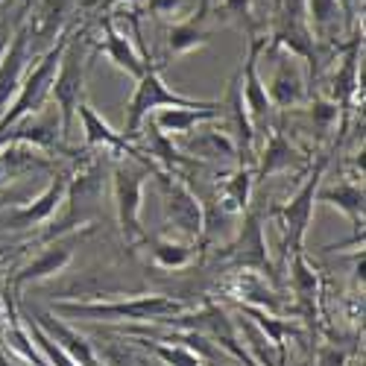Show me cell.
Here are the masks:
<instances>
[{
  "mask_svg": "<svg viewBox=\"0 0 366 366\" xmlns=\"http://www.w3.org/2000/svg\"><path fill=\"white\" fill-rule=\"evenodd\" d=\"M56 317L68 320H88V322H109V320H127V322H162L164 317H176L188 311V305L179 296L167 293H141L132 299H117V302H71L59 299L50 305Z\"/></svg>",
  "mask_w": 366,
  "mask_h": 366,
  "instance_id": "obj_1",
  "label": "cell"
},
{
  "mask_svg": "<svg viewBox=\"0 0 366 366\" xmlns=\"http://www.w3.org/2000/svg\"><path fill=\"white\" fill-rule=\"evenodd\" d=\"M88 44H91V39H88L85 26L71 29L68 41H65V50H62V56H59V68H56L53 85H50V100H53V106L59 112L62 138L71 135L76 109L85 100V68H88V56H91Z\"/></svg>",
  "mask_w": 366,
  "mask_h": 366,
  "instance_id": "obj_2",
  "label": "cell"
},
{
  "mask_svg": "<svg viewBox=\"0 0 366 366\" xmlns=\"http://www.w3.org/2000/svg\"><path fill=\"white\" fill-rule=\"evenodd\" d=\"M156 170L147 159H120L112 170V191H114V211H117V226L124 234L127 247L147 243V232L141 226V202H144V185L147 176Z\"/></svg>",
  "mask_w": 366,
  "mask_h": 366,
  "instance_id": "obj_3",
  "label": "cell"
},
{
  "mask_svg": "<svg viewBox=\"0 0 366 366\" xmlns=\"http://www.w3.org/2000/svg\"><path fill=\"white\" fill-rule=\"evenodd\" d=\"M68 33H71V29H65V36L59 39L47 53L39 56V62L33 65V71L24 74V82L18 88L15 100L9 103L4 117H0V135L9 132L15 124H21V120H26V117H33V114L47 109L50 85H53V76H56V68H59V56H62V50H65Z\"/></svg>",
  "mask_w": 366,
  "mask_h": 366,
  "instance_id": "obj_4",
  "label": "cell"
},
{
  "mask_svg": "<svg viewBox=\"0 0 366 366\" xmlns=\"http://www.w3.org/2000/svg\"><path fill=\"white\" fill-rule=\"evenodd\" d=\"M331 164V152H320V159L314 164V170L305 179V185L276 211V220L282 226L285 234V258L290 261V255L305 252V234H308L311 217H314V205H317V191L325 179V170Z\"/></svg>",
  "mask_w": 366,
  "mask_h": 366,
  "instance_id": "obj_5",
  "label": "cell"
},
{
  "mask_svg": "<svg viewBox=\"0 0 366 366\" xmlns=\"http://www.w3.org/2000/svg\"><path fill=\"white\" fill-rule=\"evenodd\" d=\"M162 68L164 65H156V68H149L138 85H135V94L127 106V120H124V135L127 141H138L141 138V127L147 124V117H152L159 109H179V106H185V109H197V106H205L208 100H194V97H182L176 94V91H170L162 79Z\"/></svg>",
  "mask_w": 366,
  "mask_h": 366,
  "instance_id": "obj_6",
  "label": "cell"
},
{
  "mask_svg": "<svg viewBox=\"0 0 366 366\" xmlns=\"http://www.w3.org/2000/svg\"><path fill=\"white\" fill-rule=\"evenodd\" d=\"M159 188H162V208L167 223L179 232L182 240L199 243L202 229H205V208L194 188L188 185V179L182 173H164V170H152Z\"/></svg>",
  "mask_w": 366,
  "mask_h": 366,
  "instance_id": "obj_7",
  "label": "cell"
},
{
  "mask_svg": "<svg viewBox=\"0 0 366 366\" xmlns=\"http://www.w3.org/2000/svg\"><path fill=\"white\" fill-rule=\"evenodd\" d=\"M264 47H267V36L258 33L249 39V47H247V59L237 71V79H240V100H243V109H247L249 120H252V129L255 135H267L272 127L279 124V112L269 106V97H267V88H264V79L258 74V62L264 56Z\"/></svg>",
  "mask_w": 366,
  "mask_h": 366,
  "instance_id": "obj_8",
  "label": "cell"
},
{
  "mask_svg": "<svg viewBox=\"0 0 366 366\" xmlns=\"http://www.w3.org/2000/svg\"><path fill=\"white\" fill-rule=\"evenodd\" d=\"M264 53L276 62L272 68V76L269 82L264 85L267 88V97H269V106L276 112H293L299 106H305L311 100V91H308V68L299 56L287 53V50H269L264 47Z\"/></svg>",
  "mask_w": 366,
  "mask_h": 366,
  "instance_id": "obj_9",
  "label": "cell"
},
{
  "mask_svg": "<svg viewBox=\"0 0 366 366\" xmlns=\"http://www.w3.org/2000/svg\"><path fill=\"white\" fill-rule=\"evenodd\" d=\"M223 258L237 267V269H252L261 272V276L272 279V264L267 255V234H264V220H261V211L249 208L243 214V226L237 229L234 240L223 249Z\"/></svg>",
  "mask_w": 366,
  "mask_h": 366,
  "instance_id": "obj_10",
  "label": "cell"
},
{
  "mask_svg": "<svg viewBox=\"0 0 366 366\" xmlns=\"http://www.w3.org/2000/svg\"><path fill=\"white\" fill-rule=\"evenodd\" d=\"M71 179H74V170H59L50 179V185L29 205H15V208L4 211V214H0V226L4 229H36V226L53 220L59 214V208L65 205Z\"/></svg>",
  "mask_w": 366,
  "mask_h": 366,
  "instance_id": "obj_11",
  "label": "cell"
},
{
  "mask_svg": "<svg viewBox=\"0 0 366 366\" xmlns=\"http://www.w3.org/2000/svg\"><path fill=\"white\" fill-rule=\"evenodd\" d=\"M352 41L349 44H340L337 53H340V65L334 68L331 74V88H328V97L334 106L340 109V129L349 127V112L360 94V47H363V36H360V29L357 33L349 36Z\"/></svg>",
  "mask_w": 366,
  "mask_h": 366,
  "instance_id": "obj_12",
  "label": "cell"
},
{
  "mask_svg": "<svg viewBox=\"0 0 366 366\" xmlns=\"http://www.w3.org/2000/svg\"><path fill=\"white\" fill-rule=\"evenodd\" d=\"M76 6V0H39L26 12V33H29V53H47L59 39L65 36V24Z\"/></svg>",
  "mask_w": 366,
  "mask_h": 366,
  "instance_id": "obj_13",
  "label": "cell"
},
{
  "mask_svg": "<svg viewBox=\"0 0 366 366\" xmlns=\"http://www.w3.org/2000/svg\"><path fill=\"white\" fill-rule=\"evenodd\" d=\"M21 311H24L29 320H33L76 366H106V363L97 357L94 343H88V337H82V334H79L74 325H68L62 317H56L53 311H39V308H21Z\"/></svg>",
  "mask_w": 366,
  "mask_h": 366,
  "instance_id": "obj_14",
  "label": "cell"
},
{
  "mask_svg": "<svg viewBox=\"0 0 366 366\" xmlns=\"http://www.w3.org/2000/svg\"><path fill=\"white\" fill-rule=\"evenodd\" d=\"M74 243H76V232L65 240H50V247L44 252H39L33 261H26L9 282V293L21 302V293L26 285H36V282H44V279H53L59 276L74 258Z\"/></svg>",
  "mask_w": 366,
  "mask_h": 366,
  "instance_id": "obj_15",
  "label": "cell"
},
{
  "mask_svg": "<svg viewBox=\"0 0 366 366\" xmlns=\"http://www.w3.org/2000/svg\"><path fill=\"white\" fill-rule=\"evenodd\" d=\"M220 290L226 296L237 299L240 308H255V311H264V314H279L282 311L279 293L267 285V279L261 276V272H252V269L229 272V276L220 282Z\"/></svg>",
  "mask_w": 366,
  "mask_h": 366,
  "instance_id": "obj_16",
  "label": "cell"
},
{
  "mask_svg": "<svg viewBox=\"0 0 366 366\" xmlns=\"http://www.w3.org/2000/svg\"><path fill=\"white\" fill-rule=\"evenodd\" d=\"M290 287H293V296H296L299 317L305 320V325H308L311 334H317L322 287H320V272L311 267V261L305 258V252L290 255Z\"/></svg>",
  "mask_w": 366,
  "mask_h": 366,
  "instance_id": "obj_17",
  "label": "cell"
},
{
  "mask_svg": "<svg viewBox=\"0 0 366 366\" xmlns=\"http://www.w3.org/2000/svg\"><path fill=\"white\" fill-rule=\"evenodd\" d=\"M29 33H26V18L18 24V29L12 33L9 44H6V53L0 59V117L9 109V103L15 100L18 88L24 82V74H26V62H29Z\"/></svg>",
  "mask_w": 366,
  "mask_h": 366,
  "instance_id": "obj_18",
  "label": "cell"
},
{
  "mask_svg": "<svg viewBox=\"0 0 366 366\" xmlns=\"http://www.w3.org/2000/svg\"><path fill=\"white\" fill-rule=\"evenodd\" d=\"M302 164H308V156H302L282 127H272L264 135L261 152H255V182L267 179L272 173H285V170L302 167Z\"/></svg>",
  "mask_w": 366,
  "mask_h": 366,
  "instance_id": "obj_19",
  "label": "cell"
},
{
  "mask_svg": "<svg viewBox=\"0 0 366 366\" xmlns=\"http://www.w3.org/2000/svg\"><path fill=\"white\" fill-rule=\"evenodd\" d=\"M103 41H100V53L109 59V62L114 65V68H120V71H127L129 76H135V79H141L149 68H156V65H167V62H149V59H144L135 47H132V41L120 33V29L114 26V18H103Z\"/></svg>",
  "mask_w": 366,
  "mask_h": 366,
  "instance_id": "obj_20",
  "label": "cell"
},
{
  "mask_svg": "<svg viewBox=\"0 0 366 366\" xmlns=\"http://www.w3.org/2000/svg\"><path fill=\"white\" fill-rule=\"evenodd\" d=\"M217 117H223V103L208 100L205 106H197V109H185V106L159 109L156 114H152V127L173 141V138H188L194 127L208 124V120H217Z\"/></svg>",
  "mask_w": 366,
  "mask_h": 366,
  "instance_id": "obj_21",
  "label": "cell"
},
{
  "mask_svg": "<svg viewBox=\"0 0 366 366\" xmlns=\"http://www.w3.org/2000/svg\"><path fill=\"white\" fill-rule=\"evenodd\" d=\"M76 117L82 120V132H85V147H106L114 156H129V159H147L144 152L138 149V144L127 141L120 132H114L106 120L88 106V100L79 103Z\"/></svg>",
  "mask_w": 366,
  "mask_h": 366,
  "instance_id": "obj_22",
  "label": "cell"
},
{
  "mask_svg": "<svg viewBox=\"0 0 366 366\" xmlns=\"http://www.w3.org/2000/svg\"><path fill=\"white\" fill-rule=\"evenodd\" d=\"M208 12H211V0H199V9L191 18L167 26V53L170 56L194 53V50H199V47H205L211 41V29L202 26Z\"/></svg>",
  "mask_w": 366,
  "mask_h": 366,
  "instance_id": "obj_23",
  "label": "cell"
},
{
  "mask_svg": "<svg viewBox=\"0 0 366 366\" xmlns=\"http://www.w3.org/2000/svg\"><path fill=\"white\" fill-rule=\"evenodd\" d=\"M252 188H255V170L252 167H234L217 191V208L226 217H243L252 208Z\"/></svg>",
  "mask_w": 366,
  "mask_h": 366,
  "instance_id": "obj_24",
  "label": "cell"
},
{
  "mask_svg": "<svg viewBox=\"0 0 366 366\" xmlns=\"http://www.w3.org/2000/svg\"><path fill=\"white\" fill-rule=\"evenodd\" d=\"M317 202H325V205H334L337 211H343L355 226V234H363V182L340 179L337 185H328V188L320 185Z\"/></svg>",
  "mask_w": 366,
  "mask_h": 366,
  "instance_id": "obj_25",
  "label": "cell"
},
{
  "mask_svg": "<svg viewBox=\"0 0 366 366\" xmlns=\"http://www.w3.org/2000/svg\"><path fill=\"white\" fill-rule=\"evenodd\" d=\"M308 26L317 44L337 50L340 47L337 36H340V29H346L337 0H308Z\"/></svg>",
  "mask_w": 366,
  "mask_h": 366,
  "instance_id": "obj_26",
  "label": "cell"
},
{
  "mask_svg": "<svg viewBox=\"0 0 366 366\" xmlns=\"http://www.w3.org/2000/svg\"><path fill=\"white\" fill-rule=\"evenodd\" d=\"M185 152L199 162V159H208V162H223V159H234L237 162V152H234V141L229 138L226 129H202L197 138H185Z\"/></svg>",
  "mask_w": 366,
  "mask_h": 366,
  "instance_id": "obj_27",
  "label": "cell"
},
{
  "mask_svg": "<svg viewBox=\"0 0 366 366\" xmlns=\"http://www.w3.org/2000/svg\"><path fill=\"white\" fill-rule=\"evenodd\" d=\"M147 247H149L152 264L162 269H185L197 255V243L173 240V237H147Z\"/></svg>",
  "mask_w": 366,
  "mask_h": 366,
  "instance_id": "obj_28",
  "label": "cell"
},
{
  "mask_svg": "<svg viewBox=\"0 0 366 366\" xmlns=\"http://www.w3.org/2000/svg\"><path fill=\"white\" fill-rule=\"evenodd\" d=\"M132 337V334H129ZM135 346H141L147 355L159 357L164 366H202V357H197L191 349H182V346H167V343H156V340H147L135 334Z\"/></svg>",
  "mask_w": 366,
  "mask_h": 366,
  "instance_id": "obj_29",
  "label": "cell"
},
{
  "mask_svg": "<svg viewBox=\"0 0 366 366\" xmlns=\"http://www.w3.org/2000/svg\"><path fill=\"white\" fill-rule=\"evenodd\" d=\"M18 314H21V320H24V328H26V337L29 340H36V346H39V352H41V357H44V363L47 366H76L62 349H59L50 337H47V334L33 322V320H29L24 311H21V305H18Z\"/></svg>",
  "mask_w": 366,
  "mask_h": 366,
  "instance_id": "obj_30",
  "label": "cell"
},
{
  "mask_svg": "<svg viewBox=\"0 0 366 366\" xmlns=\"http://www.w3.org/2000/svg\"><path fill=\"white\" fill-rule=\"evenodd\" d=\"M226 24H237L249 39L258 36V18H255V0H223L220 9Z\"/></svg>",
  "mask_w": 366,
  "mask_h": 366,
  "instance_id": "obj_31",
  "label": "cell"
},
{
  "mask_svg": "<svg viewBox=\"0 0 366 366\" xmlns=\"http://www.w3.org/2000/svg\"><path fill=\"white\" fill-rule=\"evenodd\" d=\"M346 363H349V355L337 343H328V346L317 349V366H346Z\"/></svg>",
  "mask_w": 366,
  "mask_h": 366,
  "instance_id": "obj_32",
  "label": "cell"
},
{
  "mask_svg": "<svg viewBox=\"0 0 366 366\" xmlns=\"http://www.w3.org/2000/svg\"><path fill=\"white\" fill-rule=\"evenodd\" d=\"M343 12V26L346 33H357V15L363 12V0H337Z\"/></svg>",
  "mask_w": 366,
  "mask_h": 366,
  "instance_id": "obj_33",
  "label": "cell"
},
{
  "mask_svg": "<svg viewBox=\"0 0 366 366\" xmlns=\"http://www.w3.org/2000/svg\"><path fill=\"white\" fill-rule=\"evenodd\" d=\"M185 6V0H147V9L156 18H176Z\"/></svg>",
  "mask_w": 366,
  "mask_h": 366,
  "instance_id": "obj_34",
  "label": "cell"
},
{
  "mask_svg": "<svg viewBox=\"0 0 366 366\" xmlns=\"http://www.w3.org/2000/svg\"><path fill=\"white\" fill-rule=\"evenodd\" d=\"M12 33L15 29H6V21H0V59H4V53H6V44H9Z\"/></svg>",
  "mask_w": 366,
  "mask_h": 366,
  "instance_id": "obj_35",
  "label": "cell"
},
{
  "mask_svg": "<svg viewBox=\"0 0 366 366\" xmlns=\"http://www.w3.org/2000/svg\"><path fill=\"white\" fill-rule=\"evenodd\" d=\"M0 366H18V363H15V360H12V357H9L4 349H0Z\"/></svg>",
  "mask_w": 366,
  "mask_h": 366,
  "instance_id": "obj_36",
  "label": "cell"
},
{
  "mask_svg": "<svg viewBox=\"0 0 366 366\" xmlns=\"http://www.w3.org/2000/svg\"><path fill=\"white\" fill-rule=\"evenodd\" d=\"M6 334V320H4V311H0V337Z\"/></svg>",
  "mask_w": 366,
  "mask_h": 366,
  "instance_id": "obj_37",
  "label": "cell"
}]
</instances>
